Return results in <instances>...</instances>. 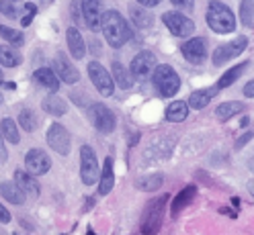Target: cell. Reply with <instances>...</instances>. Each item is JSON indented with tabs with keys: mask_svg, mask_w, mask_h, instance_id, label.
Segmentation results:
<instances>
[{
	"mask_svg": "<svg viewBox=\"0 0 254 235\" xmlns=\"http://www.w3.org/2000/svg\"><path fill=\"white\" fill-rule=\"evenodd\" d=\"M181 51H183L185 59L190 61V64H201V61L205 59V55H207V41H205L203 37H193L187 43H183Z\"/></svg>",
	"mask_w": 254,
	"mask_h": 235,
	"instance_id": "15",
	"label": "cell"
},
{
	"mask_svg": "<svg viewBox=\"0 0 254 235\" xmlns=\"http://www.w3.org/2000/svg\"><path fill=\"white\" fill-rule=\"evenodd\" d=\"M189 102H185V100H174V102H170L168 104V108H166V119L170 121V123H181V121H185L187 117H189Z\"/></svg>",
	"mask_w": 254,
	"mask_h": 235,
	"instance_id": "25",
	"label": "cell"
},
{
	"mask_svg": "<svg viewBox=\"0 0 254 235\" xmlns=\"http://www.w3.org/2000/svg\"><path fill=\"white\" fill-rule=\"evenodd\" d=\"M72 14H74V19H76V21L80 19V12H78V2H72Z\"/></svg>",
	"mask_w": 254,
	"mask_h": 235,
	"instance_id": "43",
	"label": "cell"
},
{
	"mask_svg": "<svg viewBox=\"0 0 254 235\" xmlns=\"http://www.w3.org/2000/svg\"><path fill=\"white\" fill-rule=\"evenodd\" d=\"M0 12L4 14L8 19H17L19 12H17V6H14V0H0Z\"/></svg>",
	"mask_w": 254,
	"mask_h": 235,
	"instance_id": "35",
	"label": "cell"
},
{
	"mask_svg": "<svg viewBox=\"0 0 254 235\" xmlns=\"http://www.w3.org/2000/svg\"><path fill=\"white\" fill-rule=\"evenodd\" d=\"M240 19L246 27L254 25V0H242V6H240Z\"/></svg>",
	"mask_w": 254,
	"mask_h": 235,
	"instance_id": "34",
	"label": "cell"
},
{
	"mask_svg": "<svg viewBox=\"0 0 254 235\" xmlns=\"http://www.w3.org/2000/svg\"><path fill=\"white\" fill-rule=\"evenodd\" d=\"M166 205H168V196L162 194L154 198L150 205L144 211V217H141V233L144 235H156L162 227L164 221V213H166Z\"/></svg>",
	"mask_w": 254,
	"mask_h": 235,
	"instance_id": "3",
	"label": "cell"
},
{
	"mask_svg": "<svg viewBox=\"0 0 254 235\" xmlns=\"http://www.w3.org/2000/svg\"><path fill=\"white\" fill-rule=\"evenodd\" d=\"M156 55L152 51H139L133 59H131V76L137 80H146L150 78L156 70Z\"/></svg>",
	"mask_w": 254,
	"mask_h": 235,
	"instance_id": "13",
	"label": "cell"
},
{
	"mask_svg": "<svg viewBox=\"0 0 254 235\" xmlns=\"http://www.w3.org/2000/svg\"><path fill=\"white\" fill-rule=\"evenodd\" d=\"M195 196H197V186H195V184L185 186L183 190H181L177 196H174L172 207H170V215H172V217H179V213H181L183 209H187L190 202H193Z\"/></svg>",
	"mask_w": 254,
	"mask_h": 235,
	"instance_id": "17",
	"label": "cell"
},
{
	"mask_svg": "<svg viewBox=\"0 0 254 235\" xmlns=\"http://www.w3.org/2000/svg\"><path fill=\"white\" fill-rule=\"evenodd\" d=\"M162 23L168 27V31L174 37H189L195 31V23L189 17H185L179 10H168L162 14Z\"/></svg>",
	"mask_w": 254,
	"mask_h": 235,
	"instance_id": "8",
	"label": "cell"
},
{
	"mask_svg": "<svg viewBox=\"0 0 254 235\" xmlns=\"http://www.w3.org/2000/svg\"><path fill=\"white\" fill-rule=\"evenodd\" d=\"M8 160V151H6V145H4V137L0 133V162H6Z\"/></svg>",
	"mask_w": 254,
	"mask_h": 235,
	"instance_id": "39",
	"label": "cell"
},
{
	"mask_svg": "<svg viewBox=\"0 0 254 235\" xmlns=\"http://www.w3.org/2000/svg\"><path fill=\"white\" fill-rule=\"evenodd\" d=\"M14 184H17L25 196H31V198H37L41 188H39V182L33 174H29V172H23L21 168L14 172Z\"/></svg>",
	"mask_w": 254,
	"mask_h": 235,
	"instance_id": "16",
	"label": "cell"
},
{
	"mask_svg": "<svg viewBox=\"0 0 254 235\" xmlns=\"http://www.w3.org/2000/svg\"><path fill=\"white\" fill-rule=\"evenodd\" d=\"M113 80L119 84V88H131L133 76L131 72H127L121 61H113Z\"/></svg>",
	"mask_w": 254,
	"mask_h": 235,
	"instance_id": "29",
	"label": "cell"
},
{
	"mask_svg": "<svg viewBox=\"0 0 254 235\" xmlns=\"http://www.w3.org/2000/svg\"><path fill=\"white\" fill-rule=\"evenodd\" d=\"M246 70H248V64H246V61H244V64H238V66H234L232 70H228L224 76L219 78L217 84H215V88H217V90H224V88L232 86V84H234V82H236L238 78H240V76H242Z\"/></svg>",
	"mask_w": 254,
	"mask_h": 235,
	"instance_id": "28",
	"label": "cell"
},
{
	"mask_svg": "<svg viewBox=\"0 0 254 235\" xmlns=\"http://www.w3.org/2000/svg\"><path fill=\"white\" fill-rule=\"evenodd\" d=\"M207 25L215 31V33L226 35L236 29V17L230 10V6L219 2V0H211L209 6H207Z\"/></svg>",
	"mask_w": 254,
	"mask_h": 235,
	"instance_id": "2",
	"label": "cell"
},
{
	"mask_svg": "<svg viewBox=\"0 0 254 235\" xmlns=\"http://www.w3.org/2000/svg\"><path fill=\"white\" fill-rule=\"evenodd\" d=\"M0 133H2V137L6 141H10V143H19V125L10 117L2 119V123H0Z\"/></svg>",
	"mask_w": 254,
	"mask_h": 235,
	"instance_id": "31",
	"label": "cell"
},
{
	"mask_svg": "<svg viewBox=\"0 0 254 235\" xmlns=\"http://www.w3.org/2000/svg\"><path fill=\"white\" fill-rule=\"evenodd\" d=\"M129 14H131V21L137 29H150L154 25V14L150 10H146L144 6H131Z\"/></svg>",
	"mask_w": 254,
	"mask_h": 235,
	"instance_id": "27",
	"label": "cell"
},
{
	"mask_svg": "<svg viewBox=\"0 0 254 235\" xmlns=\"http://www.w3.org/2000/svg\"><path fill=\"white\" fill-rule=\"evenodd\" d=\"M248 47V39L244 37V35H240V37H236L234 41H230V43H224V45H219L217 49L213 51V64L215 66H224L226 61H230V59H234V57H238L244 49Z\"/></svg>",
	"mask_w": 254,
	"mask_h": 235,
	"instance_id": "9",
	"label": "cell"
},
{
	"mask_svg": "<svg viewBox=\"0 0 254 235\" xmlns=\"http://www.w3.org/2000/svg\"><path fill=\"white\" fill-rule=\"evenodd\" d=\"M88 76H90V82L94 84V88H97L103 96H111V94L115 92V80L113 76H109V72L103 68L101 61L92 59L88 64Z\"/></svg>",
	"mask_w": 254,
	"mask_h": 235,
	"instance_id": "6",
	"label": "cell"
},
{
	"mask_svg": "<svg viewBox=\"0 0 254 235\" xmlns=\"http://www.w3.org/2000/svg\"><path fill=\"white\" fill-rule=\"evenodd\" d=\"M47 143H50V147H52L56 153L68 155V153H70V147H72L68 129L64 127L62 123H54L52 127L47 129Z\"/></svg>",
	"mask_w": 254,
	"mask_h": 235,
	"instance_id": "10",
	"label": "cell"
},
{
	"mask_svg": "<svg viewBox=\"0 0 254 235\" xmlns=\"http://www.w3.org/2000/svg\"><path fill=\"white\" fill-rule=\"evenodd\" d=\"M41 106H43L45 113H50V115H54V117H64V115L68 113L66 100L60 98L58 94H50V96H45L43 102H41Z\"/></svg>",
	"mask_w": 254,
	"mask_h": 235,
	"instance_id": "21",
	"label": "cell"
},
{
	"mask_svg": "<svg viewBox=\"0 0 254 235\" xmlns=\"http://www.w3.org/2000/svg\"><path fill=\"white\" fill-rule=\"evenodd\" d=\"M35 14H37V6H35L33 2H27V4H25V17H21V25H23V27H29Z\"/></svg>",
	"mask_w": 254,
	"mask_h": 235,
	"instance_id": "36",
	"label": "cell"
},
{
	"mask_svg": "<svg viewBox=\"0 0 254 235\" xmlns=\"http://www.w3.org/2000/svg\"><path fill=\"white\" fill-rule=\"evenodd\" d=\"M170 2L179 8H185V10H193V6H195L193 0H170Z\"/></svg>",
	"mask_w": 254,
	"mask_h": 235,
	"instance_id": "37",
	"label": "cell"
},
{
	"mask_svg": "<svg viewBox=\"0 0 254 235\" xmlns=\"http://www.w3.org/2000/svg\"><path fill=\"white\" fill-rule=\"evenodd\" d=\"M244 108H246V106H244V102H240V100H228V102H221V104L215 108V115H217L219 121H228V119H232L234 115H240Z\"/></svg>",
	"mask_w": 254,
	"mask_h": 235,
	"instance_id": "24",
	"label": "cell"
},
{
	"mask_svg": "<svg viewBox=\"0 0 254 235\" xmlns=\"http://www.w3.org/2000/svg\"><path fill=\"white\" fill-rule=\"evenodd\" d=\"M219 90L213 86V88H203V90H195V92H190V96H189V106L190 108H197V111H201V108H205L209 104V100L215 96Z\"/></svg>",
	"mask_w": 254,
	"mask_h": 235,
	"instance_id": "20",
	"label": "cell"
},
{
	"mask_svg": "<svg viewBox=\"0 0 254 235\" xmlns=\"http://www.w3.org/2000/svg\"><path fill=\"white\" fill-rule=\"evenodd\" d=\"M152 82L162 96H174L181 88V78H179L177 70H174L172 66H168V64H162V66H158L154 70Z\"/></svg>",
	"mask_w": 254,
	"mask_h": 235,
	"instance_id": "4",
	"label": "cell"
},
{
	"mask_svg": "<svg viewBox=\"0 0 254 235\" xmlns=\"http://www.w3.org/2000/svg\"><path fill=\"white\" fill-rule=\"evenodd\" d=\"M80 180L86 186H92L97 180H101L99 160H97V153H94V149L90 145L80 147Z\"/></svg>",
	"mask_w": 254,
	"mask_h": 235,
	"instance_id": "5",
	"label": "cell"
},
{
	"mask_svg": "<svg viewBox=\"0 0 254 235\" xmlns=\"http://www.w3.org/2000/svg\"><path fill=\"white\" fill-rule=\"evenodd\" d=\"M103 35L111 47H121L133 37V31L117 10H105L103 14Z\"/></svg>",
	"mask_w": 254,
	"mask_h": 235,
	"instance_id": "1",
	"label": "cell"
},
{
	"mask_svg": "<svg viewBox=\"0 0 254 235\" xmlns=\"http://www.w3.org/2000/svg\"><path fill=\"white\" fill-rule=\"evenodd\" d=\"M88 235H94V233H92V231H88Z\"/></svg>",
	"mask_w": 254,
	"mask_h": 235,
	"instance_id": "47",
	"label": "cell"
},
{
	"mask_svg": "<svg viewBox=\"0 0 254 235\" xmlns=\"http://www.w3.org/2000/svg\"><path fill=\"white\" fill-rule=\"evenodd\" d=\"M19 125H21V129H25L27 133L35 131L37 129V115L31 111V108H23V111L19 113Z\"/></svg>",
	"mask_w": 254,
	"mask_h": 235,
	"instance_id": "33",
	"label": "cell"
},
{
	"mask_svg": "<svg viewBox=\"0 0 254 235\" xmlns=\"http://www.w3.org/2000/svg\"><path fill=\"white\" fill-rule=\"evenodd\" d=\"M88 117L92 121V125L97 127L101 133H113L115 127H117V119L113 115L109 106L101 104V102H94L90 108H88Z\"/></svg>",
	"mask_w": 254,
	"mask_h": 235,
	"instance_id": "7",
	"label": "cell"
},
{
	"mask_svg": "<svg viewBox=\"0 0 254 235\" xmlns=\"http://www.w3.org/2000/svg\"><path fill=\"white\" fill-rule=\"evenodd\" d=\"M113 186H115V172H113V158H109L105 160L103 164V174H101V180H99V194L105 196L109 194L111 190H113Z\"/></svg>",
	"mask_w": 254,
	"mask_h": 235,
	"instance_id": "19",
	"label": "cell"
},
{
	"mask_svg": "<svg viewBox=\"0 0 254 235\" xmlns=\"http://www.w3.org/2000/svg\"><path fill=\"white\" fill-rule=\"evenodd\" d=\"M137 2H139L141 6H156V4H160L162 0H137Z\"/></svg>",
	"mask_w": 254,
	"mask_h": 235,
	"instance_id": "42",
	"label": "cell"
},
{
	"mask_svg": "<svg viewBox=\"0 0 254 235\" xmlns=\"http://www.w3.org/2000/svg\"><path fill=\"white\" fill-rule=\"evenodd\" d=\"M0 64L4 68H17L21 64V55L10 45H0Z\"/></svg>",
	"mask_w": 254,
	"mask_h": 235,
	"instance_id": "30",
	"label": "cell"
},
{
	"mask_svg": "<svg viewBox=\"0 0 254 235\" xmlns=\"http://www.w3.org/2000/svg\"><path fill=\"white\" fill-rule=\"evenodd\" d=\"M0 194H2L8 202H12V205H23L25 198H27L23 194V190L14 182H2L0 184Z\"/></svg>",
	"mask_w": 254,
	"mask_h": 235,
	"instance_id": "26",
	"label": "cell"
},
{
	"mask_svg": "<svg viewBox=\"0 0 254 235\" xmlns=\"http://www.w3.org/2000/svg\"><path fill=\"white\" fill-rule=\"evenodd\" d=\"M0 223H10V213L2 202H0Z\"/></svg>",
	"mask_w": 254,
	"mask_h": 235,
	"instance_id": "40",
	"label": "cell"
},
{
	"mask_svg": "<svg viewBox=\"0 0 254 235\" xmlns=\"http://www.w3.org/2000/svg\"><path fill=\"white\" fill-rule=\"evenodd\" d=\"M244 94H246V96H250V98H254V80H250L244 86Z\"/></svg>",
	"mask_w": 254,
	"mask_h": 235,
	"instance_id": "41",
	"label": "cell"
},
{
	"mask_svg": "<svg viewBox=\"0 0 254 235\" xmlns=\"http://www.w3.org/2000/svg\"><path fill=\"white\" fill-rule=\"evenodd\" d=\"M103 14L101 0H82V19L92 33L103 31Z\"/></svg>",
	"mask_w": 254,
	"mask_h": 235,
	"instance_id": "12",
	"label": "cell"
},
{
	"mask_svg": "<svg viewBox=\"0 0 254 235\" xmlns=\"http://www.w3.org/2000/svg\"><path fill=\"white\" fill-rule=\"evenodd\" d=\"M162 184H164V174H146L135 180V188L137 190H144V192L160 190Z\"/></svg>",
	"mask_w": 254,
	"mask_h": 235,
	"instance_id": "23",
	"label": "cell"
},
{
	"mask_svg": "<svg viewBox=\"0 0 254 235\" xmlns=\"http://www.w3.org/2000/svg\"><path fill=\"white\" fill-rule=\"evenodd\" d=\"M66 39H68V49H70V55L74 59H82L86 55V43L80 35V31L76 27H68L66 31Z\"/></svg>",
	"mask_w": 254,
	"mask_h": 235,
	"instance_id": "18",
	"label": "cell"
},
{
	"mask_svg": "<svg viewBox=\"0 0 254 235\" xmlns=\"http://www.w3.org/2000/svg\"><path fill=\"white\" fill-rule=\"evenodd\" d=\"M2 82H4V76H2V72H0V86H2Z\"/></svg>",
	"mask_w": 254,
	"mask_h": 235,
	"instance_id": "46",
	"label": "cell"
},
{
	"mask_svg": "<svg viewBox=\"0 0 254 235\" xmlns=\"http://www.w3.org/2000/svg\"><path fill=\"white\" fill-rule=\"evenodd\" d=\"M0 37L6 39V43H10V47H21L25 37L21 31L17 29H10V27H4V25H0Z\"/></svg>",
	"mask_w": 254,
	"mask_h": 235,
	"instance_id": "32",
	"label": "cell"
},
{
	"mask_svg": "<svg viewBox=\"0 0 254 235\" xmlns=\"http://www.w3.org/2000/svg\"><path fill=\"white\" fill-rule=\"evenodd\" d=\"M248 166H250V170L254 172V160H250V162H248Z\"/></svg>",
	"mask_w": 254,
	"mask_h": 235,
	"instance_id": "45",
	"label": "cell"
},
{
	"mask_svg": "<svg viewBox=\"0 0 254 235\" xmlns=\"http://www.w3.org/2000/svg\"><path fill=\"white\" fill-rule=\"evenodd\" d=\"M33 78H35V82H39V84L45 86L47 90H52V94L58 92V88H60V78H58L56 72L50 70V68H39V70H35Z\"/></svg>",
	"mask_w": 254,
	"mask_h": 235,
	"instance_id": "22",
	"label": "cell"
},
{
	"mask_svg": "<svg viewBox=\"0 0 254 235\" xmlns=\"http://www.w3.org/2000/svg\"><path fill=\"white\" fill-rule=\"evenodd\" d=\"M248 190H250V194H254V178L248 182Z\"/></svg>",
	"mask_w": 254,
	"mask_h": 235,
	"instance_id": "44",
	"label": "cell"
},
{
	"mask_svg": "<svg viewBox=\"0 0 254 235\" xmlns=\"http://www.w3.org/2000/svg\"><path fill=\"white\" fill-rule=\"evenodd\" d=\"M54 66H56V76L60 78L62 82L66 84H76L78 80H80V72L76 70V66L72 64V61L66 57V53H58L56 59H54Z\"/></svg>",
	"mask_w": 254,
	"mask_h": 235,
	"instance_id": "14",
	"label": "cell"
},
{
	"mask_svg": "<svg viewBox=\"0 0 254 235\" xmlns=\"http://www.w3.org/2000/svg\"><path fill=\"white\" fill-rule=\"evenodd\" d=\"M25 168H27L29 174L41 176V174H47V172H50L52 160H50V155H47L43 149L33 147V149H29L27 155H25Z\"/></svg>",
	"mask_w": 254,
	"mask_h": 235,
	"instance_id": "11",
	"label": "cell"
},
{
	"mask_svg": "<svg viewBox=\"0 0 254 235\" xmlns=\"http://www.w3.org/2000/svg\"><path fill=\"white\" fill-rule=\"evenodd\" d=\"M252 137H254V133H252V131H248V133H244V135H242L240 139H238V141H236V145H234V147H236V149H242V147H244V145L248 143V141H250Z\"/></svg>",
	"mask_w": 254,
	"mask_h": 235,
	"instance_id": "38",
	"label": "cell"
}]
</instances>
